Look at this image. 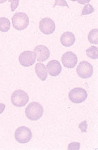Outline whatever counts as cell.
Segmentation results:
<instances>
[{
    "instance_id": "cell-10",
    "label": "cell",
    "mask_w": 98,
    "mask_h": 150,
    "mask_svg": "<svg viewBox=\"0 0 98 150\" xmlns=\"http://www.w3.org/2000/svg\"><path fill=\"white\" fill-rule=\"evenodd\" d=\"M36 58L38 62H43L47 60L50 57V51L45 45H38L34 49Z\"/></svg>"
},
{
    "instance_id": "cell-8",
    "label": "cell",
    "mask_w": 98,
    "mask_h": 150,
    "mask_svg": "<svg viewBox=\"0 0 98 150\" xmlns=\"http://www.w3.org/2000/svg\"><path fill=\"white\" fill-rule=\"evenodd\" d=\"M39 29L43 34L51 35L55 31V23L51 18H44L40 21Z\"/></svg>"
},
{
    "instance_id": "cell-25",
    "label": "cell",
    "mask_w": 98,
    "mask_h": 150,
    "mask_svg": "<svg viewBox=\"0 0 98 150\" xmlns=\"http://www.w3.org/2000/svg\"><path fill=\"white\" fill-rule=\"evenodd\" d=\"M71 1H76L77 0H71Z\"/></svg>"
},
{
    "instance_id": "cell-14",
    "label": "cell",
    "mask_w": 98,
    "mask_h": 150,
    "mask_svg": "<svg viewBox=\"0 0 98 150\" xmlns=\"http://www.w3.org/2000/svg\"><path fill=\"white\" fill-rule=\"evenodd\" d=\"M10 28H11V23L8 18L5 17L0 18V31L1 32H8Z\"/></svg>"
},
{
    "instance_id": "cell-6",
    "label": "cell",
    "mask_w": 98,
    "mask_h": 150,
    "mask_svg": "<svg viewBox=\"0 0 98 150\" xmlns=\"http://www.w3.org/2000/svg\"><path fill=\"white\" fill-rule=\"evenodd\" d=\"M76 72L79 77L83 79H87L93 74V67L89 62L83 61L77 66Z\"/></svg>"
},
{
    "instance_id": "cell-18",
    "label": "cell",
    "mask_w": 98,
    "mask_h": 150,
    "mask_svg": "<svg viewBox=\"0 0 98 150\" xmlns=\"http://www.w3.org/2000/svg\"><path fill=\"white\" fill-rule=\"evenodd\" d=\"M80 147V144L79 142H71L68 146L69 150H79Z\"/></svg>"
},
{
    "instance_id": "cell-20",
    "label": "cell",
    "mask_w": 98,
    "mask_h": 150,
    "mask_svg": "<svg viewBox=\"0 0 98 150\" xmlns=\"http://www.w3.org/2000/svg\"><path fill=\"white\" fill-rule=\"evenodd\" d=\"M10 3H11V11H14L16 8L18 7L19 1L20 0H8Z\"/></svg>"
},
{
    "instance_id": "cell-21",
    "label": "cell",
    "mask_w": 98,
    "mask_h": 150,
    "mask_svg": "<svg viewBox=\"0 0 98 150\" xmlns=\"http://www.w3.org/2000/svg\"><path fill=\"white\" fill-rule=\"evenodd\" d=\"M78 128H80V130H81L82 132H86L87 130V123L86 121H84L79 124Z\"/></svg>"
},
{
    "instance_id": "cell-7",
    "label": "cell",
    "mask_w": 98,
    "mask_h": 150,
    "mask_svg": "<svg viewBox=\"0 0 98 150\" xmlns=\"http://www.w3.org/2000/svg\"><path fill=\"white\" fill-rule=\"evenodd\" d=\"M36 60V54L35 52L25 51L22 52L18 57L19 63L24 67H29L35 64Z\"/></svg>"
},
{
    "instance_id": "cell-3",
    "label": "cell",
    "mask_w": 98,
    "mask_h": 150,
    "mask_svg": "<svg viewBox=\"0 0 98 150\" xmlns=\"http://www.w3.org/2000/svg\"><path fill=\"white\" fill-rule=\"evenodd\" d=\"M11 99L13 106L16 107H23L29 102V96L23 90H15L12 93Z\"/></svg>"
},
{
    "instance_id": "cell-19",
    "label": "cell",
    "mask_w": 98,
    "mask_h": 150,
    "mask_svg": "<svg viewBox=\"0 0 98 150\" xmlns=\"http://www.w3.org/2000/svg\"><path fill=\"white\" fill-rule=\"evenodd\" d=\"M57 6H66V7L69 8V5H68L67 2L65 1V0H55V2L54 4L53 7H55Z\"/></svg>"
},
{
    "instance_id": "cell-12",
    "label": "cell",
    "mask_w": 98,
    "mask_h": 150,
    "mask_svg": "<svg viewBox=\"0 0 98 150\" xmlns=\"http://www.w3.org/2000/svg\"><path fill=\"white\" fill-rule=\"evenodd\" d=\"M60 42L62 45L64 47H71L74 45L75 42H76V38H75L74 34L71 32L64 33L62 35L60 38Z\"/></svg>"
},
{
    "instance_id": "cell-9",
    "label": "cell",
    "mask_w": 98,
    "mask_h": 150,
    "mask_svg": "<svg viewBox=\"0 0 98 150\" xmlns=\"http://www.w3.org/2000/svg\"><path fill=\"white\" fill-rule=\"evenodd\" d=\"M62 62L64 67L67 69H73L77 65L78 57L76 54L72 52H66L62 56Z\"/></svg>"
},
{
    "instance_id": "cell-5",
    "label": "cell",
    "mask_w": 98,
    "mask_h": 150,
    "mask_svg": "<svg viewBox=\"0 0 98 150\" xmlns=\"http://www.w3.org/2000/svg\"><path fill=\"white\" fill-rule=\"evenodd\" d=\"M32 132L28 127L21 126L16 129L15 132V139L17 142L25 144L32 139Z\"/></svg>"
},
{
    "instance_id": "cell-11",
    "label": "cell",
    "mask_w": 98,
    "mask_h": 150,
    "mask_svg": "<svg viewBox=\"0 0 98 150\" xmlns=\"http://www.w3.org/2000/svg\"><path fill=\"white\" fill-rule=\"evenodd\" d=\"M47 69L48 70V73L51 76L56 77L59 76L62 71V67L60 62L57 60H52L48 62L46 66Z\"/></svg>"
},
{
    "instance_id": "cell-17",
    "label": "cell",
    "mask_w": 98,
    "mask_h": 150,
    "mask_svg": "<svg viewBox=\"0 0 98 150\" xmlns=\"http://www.w3.org/2000/svg\"><path fill=\"white\" fill-rule=\"evenodd\" d=\"M94 11V8L93 6L91 4H85V6H84L83 8V11H82V15H89L90 13H93Z\"/></svg>"
},
{
    "instance_id": "cell-15",
    "label": "cell",
    "mask_w": 98,
    "mask_h": 150,
    "mask_svg": "<svg viewBox=\"0 0 98 150\" xmlns=\"http://www.w3.org/2000/svg\"><path fill=\"white\" fill-rule=\"evenodd\" d=\"M87 38H88V40L91 44L98 45V29L95 28L91 30Z\"/></svg>"
},
{
    "instance_id": "cell-13",
    "label": "cell",
    "mask_w": 98,
    "mask_h": 150,
    "mask_svg": "<svg viewBox=\"0 0 98 150\" xmlns=\"http://www.w3.org/2000/svg\"><path fill=\"white\" fill-rule=\"evenodd\" d=\"M35 71H36L37 76L42 81H46L48 73H47V69L45 64H42V63H37L36 68H35Z\"/></svg>"
},
{
    "instance_id": "cell-24",
    "label": "cell",
    "mask_w": 98,
    "mask_h": 150,
    "mask_svg": "<svg viewBox=\"0 0 98 150\" xmlns=\"http://www.w3.org/2000/svg\"><path fill=\"white\" fill-rule=\"evenodd\" d=\"M6 1H8V0H0V4H2V3L6 2Z\"/></svg>"
},
{
    "instance_id": "cell-22",
    "label": "cell",
    "mask_w": 98,
    "mask_h": 150,
    "mask_svg": "<svg viewBox=\"0 0 98 150\" xmlns=\"http://www.w3.org/2000/svg\"><path fill=\"white\" fill-rule=\"evenodd\" d=\"M5 107H6V106H5L4 104L0 103V114H2V113L4 112L5 110Z\"/></svg>"
},
{
    "instance_id": "cell-23",
    "label": "cell",
    "mask_w": 98,
    "mask_h": 150,
    "mask_svg": "<svg viewBox=\"0 0 98 150\" xmlns=\"http://www.w3.org/2000/svg\"><path fill=\"white\" fill-rule=\"evenodd\" d=\"M77 1L80 4H85L90 2V0H77Z\"/></svg>"
},
{
    "instance_id": "cell-2",
    "label": "cell",
    "mask_w": 98,
    "mask_h": 150,
    "mask_svg": "<svg viewBox=\"0 0 98 150\" xmlns=\"http://www.w3.org/2000/svg\"><path fill=\"white\" fill-rule=\"evenodd\" d=\"M12 25L17 30H23L29 25V18L23 12L16 13L12 17Z\"/></svg>"
},
{
    "instance_id": "cell-16",
    "label": "cell",
    "mask_w": 98,
    "mask_h": 150,
    "mask_svg": "<svg viewBox=\"0 0 98 150\" xmlns=\"http://www.w3.org/2000/svg\"><path fill=\"white\" fill-rule=\"evenodd\" d=\"M86 54L89 58L92 59H98V49L97 47L92 46L86 50Z\"/></svg>"
},
{
    "instance_id": "cell-1",
    "label": "cell",
    "mask_w": 98,
    "mask_h": 150,
    "mask_svg": "<svg viewBox=\"0 0 98 150\" xmlns=\"http://www.w3.org/2000/svg\"><path fill=\"white\" fill-rule=\"evenodd\" d=\"M43 107L40 103L33 102L26 109V116L31 121H38L43 115Z\"/></svg>"
},
{
    "instance_id": "cell-4",
    "label": "cell",
    "mask_w": 98,
    "mask_h": 150,
    "mask_svg": "<svg viewBox=\"0 0 98 150\" xmlns=\"http://www.w3.org/2000/svg\"><path fill=\"white\" fill-rule=\"evenodd\" d=\"M87 97V92L85 89L81 88H75L69 93V99L72 103L80 104L85 102Z\"/></svg>"
}]
</instances>
